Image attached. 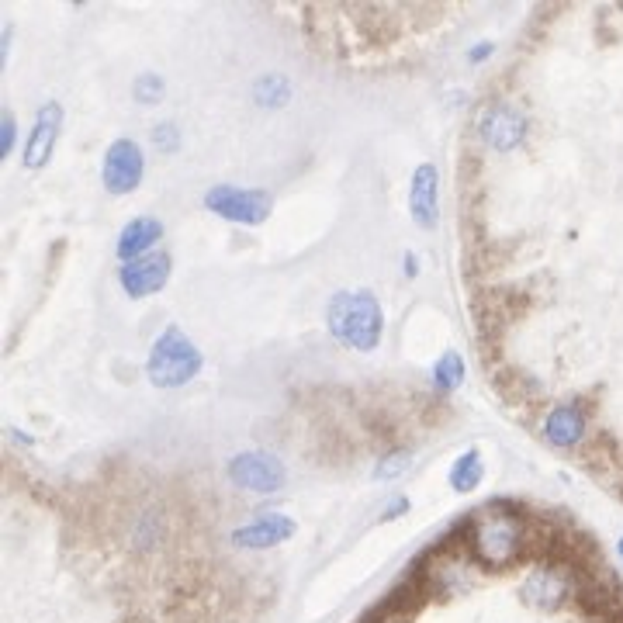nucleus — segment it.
<instances>
[{
  "label": "nucleus",
  "mask_w": 623,
  "mask_h": 623,
  "mask_svg": "<svg viewBox=\"0 0 623 623\" xmlns=\"http://www.w3.org/2000/svg\"><path fill=\"white\" fill-rule=\"evenodd\" d=\"M468 547H471V558H475L482 568L502 572V568H513L516 561L527 554L530 527L516 509L492 506L471 520Z\"/></svg>",
  "instance_id": "nucleus-1"
},
{
  "label": "nucleus",
  "mask_w": 623,
  "mask_h": 623,
  "mask_svg": "<svg viewBox=\"0 0 623 623\" xmlns=\"http://www.w3.org/2000/svg\"><path fill=\"white\" fill-rule=\"evenodd\" d=\"M326 329L340 347L354 350V354L378 350L381 336H385V312H381L378 295L367 288L336 291L326 305Z\"/></svg>",
  "instance_id": "nucleus-2"
},
{
  "label": "nucleus",
  "mask_w": 623,
  "mask_h": 623,
  "mask_svg": "<svg viewBox=\"0 0 623 623\" xmlns=\"http://www.w3.org/2000/svg\"><path fill=\"white\" fill-rule=\"evenodd\" d=\"M205 367V357H201L198 343L184 333L180 326H167L156 343L149 347L146 357V378L153 388L160 392H177V388L191 385L194 378Z\"/></svg>",
  "instance_id": "nucleus-3"
},
{
  "label": "nucleus",
  "mask_w": 623,
  "mask_h": 623,
  "mask_svg": "<svg viewBox=\"0 0 623 623\" xmlns=\"http://www.w3.org/2000/svg\"><path fill=\"white\" fill-rule=\"evenodd\" d=\"M205 208L212 215H219L225 222L236 225H264L270 219V201L267 191L260 187H239V184H215L205 194Z\"/></svg>",
  "instance_id": "nucleus-4"
},
{
  "label": "nucleus",
  "mask_w": 623,
  "mask_h": 623,
  "mask_svg": "<svg viewBox=\"0 0 623 623\" xmlns=\"http://www.w3.org/2000/svg\"><path fill=\"white\" fill-rule=\"evenodd\" d=\"M225 475L236 489L250 495H274L284 489V464L270 450H239L225 464Z\"/></svg>",
  "instance_id": "nucleus-5"
},
{
  "label": "nucleus",
  "mask_w": 623,
  "mask_h": 623,
  "mask_svg": "<svg viewBox=\"0 0 623 623\" xmlns=\"http://www.w3.org/2000/svg\"><path fill=\"white\" fill-rule=\"evenodd\" d=\"M146 177V153L135 139H115L104 149L101 160V184L111 198H125Z\"/></svg>",
  "instance_id": "nucleus-6"
},
{
  "label": "nucleus",
  "mask_w": 623,
  "mask_h": 623,
  "mask_svg": "<svg viewBox=\"0 0 623 623\" xmlns=\"http://www.w3.org/2000/svg\"><path fill=\"white\" fill-rule=\"evenodd\" d=\"M530 135V118L513 104H489L478 115V139L495 153H513L527 142Z\"/></svg>",
  "instance_id": "nucleus-7"
},
{
  "label": "nucleus",
  "mask_w": 623,
  "mask_h": 623,
  "mask_svg": "<svg viewBox=\"0 0 623 623\" xmlns=\"http://www.w3.org/2000/svg\"><path fill=\"white\" fill-rule=\"evenodd\" d=\"M575 592H579V582H575V575L568 572L565 565H558V561L537 565L534 572L527 575V582H523V599L544 613L561 610Z\"/></svg>",
  "instance_id": "nucleus-8"
},
{
  "label": "nucleus",
  "mask_w": 623,
  "mask_h": 623,
  "mask_svg": "<svg viewBox=\"0 0 623 623\" xmlns=\"http://www.w3.org/2000/svg\"><path fill=\"white\" fill-rule=\"evenodd\" d=\"M59 135H63V104L59 101H45L32 122V132L21 142V167L25 170H45L59 146Z\"/></svg>",
  "instance_id": "nucleus-9"
},
{
  "label": "nucleus",
  "mask_w": 623,
  "mask_h": 623,
  "mask_svg": "<svg viewBox=\"0 0 623 623\" xmlns=\"http://www.w3.org/2000/svg\"><path fill=\"white\" fill-rule=\"evenodd\" d=\"M170 274H174V257L167 250H156L149 257H139L132 264L118 267V284H122V291L129 298H149L167 288Z\"/></svg>",
  "instance_id": "nucleus-10"
},
{
  "label": "nucleus",
  "mask_w": 623,
  "mask_h": 623,
  "mask_svg": "<svg viewBox=\"0 0 623 623\" xmlns=\"http://www.w3.org/2000/svg\"><path fill=\"white\" fill-rule=\"evenodd\" d=\"M295 530H298V523L291 520V516L260 513V516H253L250 523L232 530V544H236L239 551H267V547H277V544H284V540H291Z\"/></svg>",
  "instance_id": "nucleus-11"
},
{
  "label": "nucleus",
  "mask_w": 623,
  "mask_h": 623,
  "mask_svg": "<svg viewBox=\"0 0 623 623\" xmlns=\"http://www.w3.org/2000/svg\"><path fill=\"white\" fill-rule=\"evenodd\" d=\"M409 215L423 229H437L440 222V170L433 163H419L409 180Z\"/></svg>",
  "instance_id": "nucleus-12"
},
{
  "label": "nucleus",
  "mask_w": 623,
  "mask_h": 623,
  "mask_svg": "<svg viewBox=\"0 0 623 623\" xmlns=\"http://www.w3.org/2000/svg\"><path fill=\"white\" fill-rule=\"evenodd\" d=\"M544 440L558 450H575L589 433V416H585L582 402H558L544 416Z\"/></svg>",
  "instance_id": "nucleus-13"
},
{
  "label": "nucleus",
  "mask_w": 623,
  "mask_h": 623,
  "mask_svg": "<svg viewBox=\"0 0 623 623\" xmlns=\"http://www.w3.org/2000/svg\"><path fill=\"white\" fill-rule=\"evenodd\" d=\"M163 239V222L156 215H135V219L118 232L115 239V257L122 264H132L139 257L156 253V243Z\"/></svg>",
  "instance_id": "nucleus-14"
},
{
  "label": "nucleus",
  "mask_w": 623,
  "mask_h": 623,
  "mask_svg": "<svg viewBox=\"0 0 623 623\" xmlns=\"http://www.w3.org/2000/svg\"><path fill=\"white\" fill-rule=\"evenodd\" d=\"M482 478H485V461H482V450H464L461 457H457L454 464H450V475H447V482H450V489H454L457 495H468V492H475L478 485H482Z\"/></svg>",
  "instance_id": "nucleus-15"
},
{
  "label": "nucleus",
  "mask_w": 623,
  "mask_h": 623,
  "mask_svg": "<svg viewBox=\"0 0 623 623\" xmlns=\"http://www.w3.org/2000/svg\"><path fill=\"white\" fill-rule=\"evenodd\" d=\"M288 101H291V84L281 73H267V77H260L257 84H253V104H257V108L277 111Z\"/></svg>",
  "instance_id": "nucleus-16"
},
{
  "label": "nucleus",
  "mask_w": 623,
  "mask_h": 623,
  "mask_svg": "<svg viewBox=\"0 0 623 623\" xmlns=\"http://www.w3.org/2000/svg\"><path fill=\"white\" fill-rule=\"evenodd\" d=\"M464 374H468V367H464V357L457 354V350H447L444 357L433 364V388H437L440 395H450L457 392V388L464 385Z\"/></svg>",
  "instance_id": "nucleus-17"
},
{
  "label": "nucleus",
  "mask_w": 623,
  "mask_h": 623,
  "mask_svg": "<svg viewBox=\"0 0 623 623\" xmlns=\"http://www.w3.org/2000/svg\"><path fill=\"white\" fill-rule=\"evenodd\" d=\"M129 534H132V547H135V551H139V554H149V551H153V547L163 540V523L156 520V516L142 513L139 520H132Z\"/></svg>",
  "instance_id": "nucleus-18"
},
{
  "label": "nucleus",
  "mask_w": 623,
  "mask_h": 623,
  "mask_svg": "<svg viewBox=\"0 0 623 623\" xmlns=\"http://www.w3.org/2000/svg\"><path fill=\"white\" fill-rule=\"evenodd\" d=\"M132 97L142 108H153V104H160L163 97H167V80H163L160 73H142V77H135Z\"/></svg>",
  "instance_id": "nucleus-19"
},
{
  "label": "nucleus",
  "mask_w": 623,
  "mask_h": 623,
  "mask_svg": "<svg viewBox=\"0 0 623 623\" xmlns=\"http://www.w3.org/2000/svg\"><path fill=\"white\" fill-rule=\"evenodd\" d=\"M412 461H416V457H412V450H392V454H385L378 461V468H374V478H378V482H395V478H402L405 471L412 468Z\"/></svg>",
  "instance_id": "nucleus-20"
},
{
  "label": "nucleus",
  "mask_w": 623,
  "mask_h": 623,
  "mask_svg": "<svg viewBox=\"0 0 623 623\" xmlns=\"http://www.w3.org/2000/svg\"><path fill=\"white\" fill-rule=\"evenodd\" d=\"M153 142L160 153H177L180 149V125L177 122H160L153 129Z\"/></svg>",
  "instance_id": "nucleus-21"
},
{
  "label": "nucleus",
  "mask_w": 623,
  "mask_h": 623,
  "mask_svg": "<svg viewBox=\"0 0 623 623\" xmlns=\"http://www.w3.org/2000/svg\"><path fill=\"white\" fill-rule=\"evenodd\" d=\"M14 149H18V118H14V111H4V118H0V156H11Z\"/></svg>",
  "instance_id": "nucleus-22"
},
{
  "label": "nucleus",
  "mask_w": 623,
  "mask_h": 623,
  "mask_svg": "<svg viewBox=\"0 0 623 623\" xmlns=\"http://www.w3.org/2000/svg\"><path fill=\"white\" fill-rule=\"evenodd\" d=\"M405 513H409V499H405V495H399V499H395V506H385V509H381L378 520H381V523H388V520H399V516H405Z\"/></svg>",
  "instance_id": "nucleus-23"
},
{
  "label": "nucleus",
  "mask_w": 623,
  "mask_h": 623,
  "mask_svg": "<svg viewBox=\"0 0 623 623\" xmlns=\"http://www.w3.org/2000/svg\"><path fill=\"white\" fill-rule=\"evenodd\" d=\"M492 52H495L492 42H478V45H471L468 49V59L471 63H485V56H492Z\"/></svg>",
  "instance_id": "nucleus-24"
},
{
  "label": "nucleus",
  "mask_w": 623,
  "mask_h": 623,
  "mask_svg": "<svg viewBox=\"0 0 623 623\" xmlns=\"http://www.w3.org/2000/svg\"><path fill=\"white\" fill-rule=\"evenodd\" d=\"M416 274H419L416 257H412V253H405V277H416Z\"/></svg>",
  "instance_id": "nucleus-25"
},
{
  "label": "nucleus",
  "mask_w": 623,
  "mask_h": 623,
  "mask_svg": "<svg viewBox=\"0 0 623 623\" xmlns=\"http://www.w3.org/2000/svg\"><path fill=\"white\" fill-rule=\"evenodd\" d=\"M7 437H11L14 444H21V447H32V437H25V433H21V430H11V433H7Z\"/></svg>",
  "instance_id": "nucleus-26"
},
{
  "label": "nucleus",
  "mask_w": 623,
  "mask_h": 623,
  "mask_svg": "<svg viewBox=\"0 0 623 623\" xmlns=\"http://www.w3.org/2000/svg\"><path fill=\"white\" fill-rule=\"evenodd\" d=\"M617 554H620V558H623V537L617 540Z\"/></svg>",
  "instance_id": "nucleus-27"
}]
</instances>
